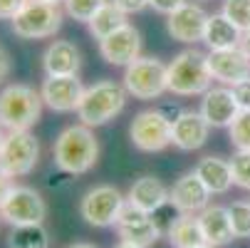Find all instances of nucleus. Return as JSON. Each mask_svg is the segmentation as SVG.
<instances>
[{
    "label": "nucleus",
    "mask_w": 250,
    "mask_h": 248,
    "mask_svg": "<svg viewBox=\"0 0 250 248\" xmlns=\"http://www.w3.org/2000/svg\"><path fill=\"white\" fill-rule=\"evenodd\" d=\"M52 161L67 176L89 174L99 161V139L94 129L82 122L64 127L52 141Z\"/></svg>",
    "instance_id": "f257e3e1"
},
{
    "label": "nucleus",
    "mask_w": 250,
    "mask_h": 248,
    "mask_svg": "<svg viewBox=\"0 0 250 248\" xmlns=\"http://www.w3.org/2000/svg\"><path fill=\"white\" fill-rule=\"evenodd\" d=\"M42 94L25 82H10L0 90V124L5 132H30L42 117Z\"/></svg>",
    "instance_id": "f03ea898"
},
{
    "label": "nucleus",
    "mask_w": 250,
    "mask_h": 248,
    "mask_svg": "<svg viewBox=\"0 0 250 248\" xmlns=\"http://www.w3.org/2000/svg\"><path fill=\"white\" fill-rule=\"evenodd\" d=\"M126 90L122 82L114 80H99L94 85H89L82 94V102L77 107V119L92 129L109 124L112 119H117L124 107H126Z\"/></svg>",
    "instance_id": "7ed1b4c3"
},
{
    "label": "nucleus",
    "mask_w": 250,
    "mask_h": 248,
    "mask_svg": "<svg viewBox=\"0 0 250 248\" xmlns=\"http://www.w3.org/2000/svg\"><path fill=\"white\" fill-rule=\"evenodd\" d=\"M210 87L213 77L208 69V52L198 47H186L168 62V94L201 97Z\"/></svg>",
    "instance_id": "20e7f679"
},
{
    "label": "nucleus",
    "mask_w": 250,
    "mask_h": 248,
    "mask_svg": "<svg viewBox=\"0 0 250 248\" xmlns=\"http://www.w3.org/2000/svg\"><path fill=\"white\" fill-rule=\"evenodd\" d=\"M122 85L126 94L134 99L141 102L161 99L164 94H168V65L159 57L141 55L124 67Z\"/></svg>",
    "instance_id": "39448f33"
},
{
    "label": "nucleus",
    "mask_w": 250,
    "mask_h": 248,
    "mask_svg": "<svg viewBox=\"0 0 250 248\" xmlns=\"http://www.w3.org/2000/svg\"><path fill=\"white\" fill-rule=\"evenodd\" d=\"M64 10L62 5L47 0H25L22 8L10 20V30L20 40H47L62 27Z\"/></svg>",
    "instance_id": "423d86ee"
},
{
    "label": "nucleus",
    "mask_w": 250,
    "mask_h": 248,
    "mask_svg": "<svg viewBox=\"0 0 250 248\" xmlns=\"http://www.w3.org/2000/svg\"><path fill=\"white\" fill-rule=\"evenodd\" d=\"M126 203V196L114 184H97L84 191L80 199V216L87 226L94 228H109L117 226V219L122 214V206Z\"/></svg>",
    "instance_id": "0eeeda50"
},
{
    "label": "nucleus",
    "mask_w": 250,
    "mask_h": 248,
    "mask_svg": "<svg viewBox=\"0 0 250 248\" xmlns=\"http://www.w3.org/2000/svg\"><path fill=\"white\" fill-rule=\"evenodd\" d=\"M40 164V141L32 132H8L0 149V169L13 179L30 176Z\"/></svg>",
    "instance_id": "6e6552de"
},
{
    "label": "nucleus",
    "mask_w": 250,
    "mask_h": 248,
    "mask_svg": "<svg viewBox=\"0 0 250 248\" xmlns=\"http://www.w3.org/2000/svg\"><path fill=\"white\" fill-rule=\"evenodd\" d=\"M129 141L144 154H159L173 147L171 122L159 110H141L129 124Z\"/></svg>",
    "instance_id": "1a4fd4ad"
},
{
    "label": "nucleus",
    "mask_w": 250,
    "mask_h": 248,
    "mask_svg": "<svg viewBox=\"0 0 250 248\" xmlns=\"http://www.w3.org/2000/svg\"><path fill=\"white\" fill-rule=\"evenodd\" d=\"M0 216L3 221L13 226H35V224H45L47 219V201L42 194L32 186L15 184L8 194V199L0 206Z\"/></svg>",
    "instance_id": "9d476101"
},
{
    "label": "nucleus",
    "mask_w": 250,
    "mask_h": 248,
    "mask_svg": "<svg viewBox=\"0 0 250 248\" xmlns=\"http://www.w3.org/2000/svg\"><path fill=\"white\" fill-rule=\"evenodd\" d=\"M114 228H117L119 241L139 246V248H151L164 236L156 219L151 214H146V211H141L139 206H134L131 201H126L122 206V214H119Z\"/></svg>",
    "instance_id": "9b49d317"
},
{
    "label": "nucleus",
    "mask_w": 250,
    "mask_h": 248,
    "mask_svg": "<svg viewBox=\"0 0 250 248\" xmlns=\"http://www.w3.org/2000/svg\"><path fill=\"white\" fill-rule=\"evenodd\" d=\"M84 90L87 87L82 85L80 75H62V77L45 75V80L40 85V94H42L45 107L50 112H57V114H72V112H77Z\"/></svg>",
    "instance_id": "f8f14e48"
},
{
    "label": "nucleus",
    "mask_w": 250,
    "mask_h": 248,
    "mask_svg": "<svg viewBox=\"0 0 250 248\" xmlns=\"http://www.w3.org/2000/svg\"><path fill=\"white\" fill-rule=\"evenodd\" d=\"M208 15L203 3L186 0L181 8H176L171 15H166V32L168 38L181 45H196L203 40V30L208 23Z\"/></svg>",
    "instance_id": "ddd939ff"
},
{
    "label": "nucleus",
    "mask_w": 250,
    "mask_h": 248,
    "mask_svg": "<svg viewBox=\"0 0 250 248\" xmlns=\"http://www.w3.org/2000/svg\"><path fill=\"white\" fill-rule=\"evenodd\" d=\"M198 112L210 124V129H228L233 124V119L238 117V112H240V104H238L230 87L213 85L210 90H206L201 94Z\"/></svg>",
    "instance_id": "4468645a"
},
{
    "label": "nucleus",
    "mask_w": 250,
    "mask_h": 248,
    "mask_svg": "<svg viewBox=\"0 0 250 248\" xmlns=\"http://www.w3.org/2000/svg\"><path fill=\"white\" fill-rule=\"evenodd\" d=\"M99 55L112 67H126L136 57H141V32L126 23L119 30H114L109 38L99 40Z\"/></svg>",
    "instance_id": "2eb2a0df"
},
{
    "label": "nucleus",
    "mask_w": 250,
    "mask_h": 248,
    "mask_svg": "<svg viewBox=\"0 0 250 248\" xmlns=\"http://www.w3.org/2000/svg\"><path fill=\"white\" fill-rule=\"evenodd\" d=\"M210 191L198 179L196 171H186L168 186V203L176 208V214H201L210 203Z\"/></svg>",
    "instance_id": "dca6fc26"
},
{
    "label": "nucleus",
    "mask_w": 250,
    "mask_h": 248,
    "mask_svg": "<svg viewBox=\"0 0 250 248\" xmlns=\"http://www.w3.org/2000/svg\"><path fill=\"white\" fill-rule=\"evenodd\" d=\"M208 69H210L213 82L233 87L250 77V57L243 47L213 50L208 52Z\"/></svg>",
    "instance_id": "f3484780"
},
{
    "label": "nucleus",
    "mask_w": 250,
    "mask_h": 248,
    "mask_svg": "<svg viewBox=\"0 0 250 248\" xmlns=\"http://www.w3.org/2000/svg\"><path fill=\"white\" fill-rule=\"evenodd\" d=\"M210 136V124L203 119L198 110H184L178 119L171 124V141L181 152H196L201 149Z\"/></svg>",
    "instance_id": "a211bd4d"
},
{
    "label": "nucleus",
    "mask_w": 250,
    "mask_h": 248,
    "mask_svg": "<svg viewBox=\"0 0 250 248\" xmlns=\"http://www.w3.org/2000/svg\"><path fill=\"white\" fill-rule=\"evenodd\" d=\"M82 67V52L69 40H52L42 52V72L45 75H80Z\"/></svg>",
    "instance_id": "6ab92c4d"
},
{
    "label": "nucleus",
    "mask_w": 250,
    "mask_h": 248,
    "mask_svg": "<svg viewBox=\"0 0 250 248\" xmlns=\"http://www.w3.org/2000/svg\"><path fill=\"white\" fill-rule=\"evenodd\" d=\"M126 201H131L134 206H139L146 214H156L159 208H164L168 203V186L154 174H144L134 179V184L126 191Z\"/></svg>",
    "instance_id": "aec40b11"
},
{
    "label": "nucleus",
    "mask_w": 250,
    "mask_h": 248,
    "mask_svg": "<svg viewBox=\"0 0 250 248\" xmlns=\"http://www.w3.org/2000/svg\"><path fill=\"white\" fill-rule=\"evenodd\" d=\"M198 224H201V231H203V238L208 246L221 248V246H228L230 241H235L230 216H228V206L208 203L198 214Z\"/></svg>",
    "instance_id": "412c9836"
},
{
    "label": "nucleus",
    "mask_w": 250,
    "mask_h": 248,
    "mask_svg": "<svg viewBox=\"0 0 250 248\" xmlns=\"http://www.w3.org/2000/svg\"><path fill=\"white\" fill-rule=\"evenodd\" d=\"M243 30L238 25H233L221 10L210 13L206 30H203V45L208 47V52L213 50H230V47H240L243 45Z\"/></svg>",
    "instance_id": "4be33fe9"
},
{
    "label": "nucleus",
    "mask_w": 250,
    "mask_h": 248,
    "mask_svg": "<svg viewBox=\"0 0 250 248\" xmlns=\"http://www.w3.org/2000/svg\"><path fill=\"white\" fill-rule=\"evenodd\" d=\"M193 171L198 174V179L206 184V189L213 194V196H221V194H228L233 184V171H230V161L223 159V157H216V154H208V157H201L198 164L193 166Z\"/></svg>",
    "instance_id": "5701e85b"
},
{
    "label": "nucleus",
    "mask_w": 250,
    "mask_h": 248,
    "mask_svg": "<svg viewBox=\"0 0 250 248\" xmlns=\"http://www.w3.org/2000/svg\"><path fill=\"white\" fill-rule=\"evenodd\" d=\"M166 238L171 243V248H201L206 246L201 224L196 214H178L176 221L168 226Z\"/></svg>",
    "instance_id": "b1692460"
},
{
    "label": "nucleus",
    "mask_w": 250,
    "mask_h": 248,
    "mask_svg": "<svg viewBox=\"0 0 250 248\" xmlns=\"http://www.w3.org/2000/svg\"><path fill=\"white\" fill-rule=\"evenodd\" d=\"M129 15L122 10V8H117L112 0H106V3L89 18V23H87V30H89V35L99 43V40H104V38H109V35L114 32V30H119L122 25H126L129 20H126Z\"/></svg>",
    "instance_id": "393cba45"
},
{
    "label": "nucleus",
    "mask_w": 250,
    "mask_h": 248,
    "mask_svg": "<svg viewBox=\"0 0 250 248\" xmlns=\"http://www.w3.org/2000/svg\"><path fill=\"white\" fill-rule=\"evenodd\" d=\"M8 248H50V233L45 224L13 226L8 233Z\"/></svg>",
    "instance_id": "a878e982"
},
{
    "label": "nucleus",
    "mask_w": 250,
    "mask_h": 248,
    "mask_svg": "<svg viewBox=\"0 0 250 248\" xmlns=\"http://www.w3.org/2000/svg\"><path fill=\"white\" fill-rule=\"evenodd\" d=\"M228 139L235 152H250V110H240L228 127Z\"/></svg>",
    "instance_id": "bb28decb"
},
{
    "label": "nucleus",
    "mask_w": 250,
    "mask_h": 248,
    "mask_svg": "<svg viewBox=\"0 0 250 248\" xmlns=\"http://www.w3.org/2000/svg\"><path fill=\"white\" fill-rule=\"evenodd\" d=\"M106 3V0H64L62 3V10L67 18H72L77 23H89V18Z\"/></svg>",
    "instance_id": "cd10ccee"
},
{
    "label": "nucleus",
    "mask_w": 250,
    "mask_h": 248,
    "mask_svg": "<svg viewBox=\"0 0 250 248\" xmlns=\"http://www.w3.org/2000/svg\"><path fill=\"white\" fill-rule=\"evenodd\" d=\"M228 216L235 238H250V201H233L228 206Z\"/></svg>",
    "instance_id": "c85d7f7f"
},
{
    "label": "nucleus",
    "mask_w": 250,
    "mask_h": 248,
    "mask_svg": "<svg viewBox=\"0 0 250 248\" xmlns=\"http://www.w3.org/2000/svg\"><path fill=\"white\" fill-rule=\"evenodd\" d=\"M221 13L243 32L250 30V0H223Z\"/></svg>",
    "instance_id": "c756f323"
},
{
    "label": "nucleus",
    "mask_w": 250,
    "mask_h": 248,
    "mask_svg": "<svg viewBox=\"0 0 250 248\" xmlns=\"http://www.w3.org/2000/svg\"><path fill=\"white\" fill-rule=\"evenodd\" d=\"M228 161L233 171V184L238 189L250 191V152H235Z\"/></svg>",
    "instance_id": "7c9ffc66"
},
{
    "label": "nucleus",
    "mask_w": 250,
    "mask_h": 248,
    "mask_svg": "<svg viewBox=\"0 0 250 248\" xmlns=\"http://www.w3.org/2000/svg\"><path fill=\"white\" fill-rule=\"evenodd\" d=\"M230 90H233V94H235V99L240 104V110H250V77L238 82V85H233Z\"/></svg>",
    "instance_id": "2f4dec72"
},
{
    "label": "nucleus",
    "mask_w": 250,
    "mask_h": 248,
    "mask_svg": "<svg viewBox=\"0 0 250 248\" xmlns=\"http://www.w3.org/2000/svg\"><path fill=\"white\" fill-rule=\"evenodd\" d=\"M186 0H149V8L154 13H161V15H171L176 8H181Z\"/></svg>",
    "instance_id": "473e14b6"
},
{
    "label": "nucleus",
    "mask_w": 250,
    "mask_h": 248,
    "mask_svg": "<svg viewBox=\"0 0 250 248\" xmlns=\"http://www.w3.org/2000/svg\"><path fill=\"white\" fill-rule=\"evenodd\" d=\"M112 3L117 8H122L126 15H136L141 10H146L149 8V0H112Z\"/></svg>",
    "instance_id": "72a5a7b5"
},
{
    "label": "nucleus",
    "mask_w": 250,
    "mask_h": 248,
    "mask_svg": "<svg viewBox=\"0 0 250 248\" xmlns=\"http://www.w3.org/2000/svg\"><path fill=\"white\" fill-rule=\"evenodd\" d=\"M25 0H0V20H13Z\"/></svg>",
    "instance_id": "f704fd0d"
},
{
    "label": "nucleus",
    "mask_w": 250,
    "mask_h": 248,
    "mask_svg": "<svg viewBox=\"0 0 250 248\" xmlns=\"http://www.w3.org/2000/svg\"><path fill=\"white\" fill-rule=\"evenodd\" d=\"M13 72V60H10V52L0 47V85H3Z\"/></svg>",
    "instance_id": "c9c22d12"
},
{
    "label": "nucleus",
    "mask_w": 250,
    "mask_h": 248,
    "mask_svg": "<svg viewBox=\"0 0 250 248\" xmlns=\"http://www.w3.org/2000/svg\"><path fill=\"white\" fill-rule=\"evenodd\" d=\"M15 186V179L10 174H5L3 169H0V206H3V201L8 199V194H10V189Z\"/></svg>",
    "instance_id": "e433bc0d"
},
{
    "label": "nucleus",
    "mask_w": 250,
    "mask_h": 248,
    "mask_svg": "<svg viewBox=\"0 0 250 248\" xmlns=\"http://www.w3.org/2000/svg\"><path fill=\"white\" fill-rule=\"evenodd\" d=\"M156 110H159V112H161V114H164V117L171 122V124L178 119V114L184 112V107H178V104H171V102H168V104H159Z\"/></svg>",
    "instance_id": "4c0bfd02"
},
{
    "label": "nucleus",
    "mask_w": 250,
    "mask_h": 248,
    "mask_svg": "<svg viewBox=\"0 0 250 248\" xmlns=\"http://www.w3.org/2000/svg\"><path fill=\"white\" fill-rule=\"evenodd\" d=\"M67 248H99V246H94L89 241H75V243H69Z\"/></svg>",
    "instance_id": "58836bf2"
},
{
    "label": "nucleus",
    "mask_w": 250,
    "mask_h": 248,
    "mask_svg": "<svg viewBox=\"0 0 250 248\" xmlns=\"http://www.w3.org/2000/svg\"><path fill=\"white\" fill-rule=\"evenodd\" d=\"M240 47H243V50L248 52V57H250V30L243 35V45H240Z\"/></svg>",
    "instance_id": "ea45409f"
},
{
    "label": "nucleus",
    "mask_w": 250,
    "mask_h": 248,
    "mask_svg": "<svg viewBox=\"0 0 250 248\" xmlns=\"http://www.w3.org/2000/svg\"><path fill=\"white\" fill-rule=\"evenodd\" d=\"M5 136H8V132H5V127L0 124V149H3V141H5Z\"/></svg>",
    "instance_id": "a19ab883"
},
{
    "label": "nucleus",
    "mask_w": 250,
    "mask_h": 248,
    "mask_svg": "<svg viewBox=\"0 0 250 248\" xmlns=\"http://www.w3.org/2000/svg\"><path fill=\"white\" fill-rule=\"evenodd\" d=\"M112 248H139V246H131V243H124V241H119V243H114Z\"/></svg>",
    "instance_id": "79ce46f5"
},
{
    "label": "nucleus",
    "mask_w": 250,
    "mask_h": 248,
    "mask_svg": "<svg viewBox=\"0 0 250 248\" xmlns=\"http://www.w3.org/2000/svg\"><path fill=\"white\" fill-rule=\"evenodd\" d=\"M47 3H55V5H62V3H64V0H47Z\"/></svg>",
    "instance_id": "37998d69"
},
{
    "label": "nucleus",
    "mask_w": 250,
    "mask_h": 248,
    "mask_svg": "<svg viewBox=\"0 0 250 248\" xmlns=\"http://www.w3.org/2000/svg\"><path fill=\"white\" fill-rule=\"evenodd\" d=\"M201 248H216V246H208V243H206V246H201Z\"/></svg>",
    "instance_id": "c03bdc74"
},
{
    "label": "nucleus",
    "mask_w": 250,
    "mask_h": 248,
    "mask_svg": "<svg viewBox=\"0 0 250 248\" xmlns=\"http://www.w3.org/2000/svg\"><path fill=\"white\" fill-rule=\"evenodd\" d=\"M196 3H210V0H196Z\"/></svg>",
    "instance_id": "a18cd8bd"
},
{
    "label": "nucleus",
    "mask_w": 250,
    "mask_h": 248,
    "mask_svg": "<svg viewBox=\"0 0 250 248\" xmlns=\"http://www.w3.org/2000/svg\"><path fill=\"white\" fill-rule=\"evenodd\" d=\"M0 224H3V216H0Z\"/></svg>",
    "instance_id": "49530a36"
}]
</instances>
